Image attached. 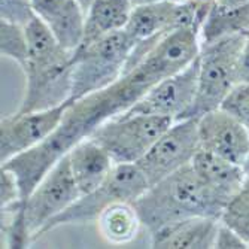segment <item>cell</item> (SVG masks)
<instances>
[{
	"instance_id": "obj_1",
	"label": "cell",
	"mask_w": 249,
	"mask_h": 249,
	"mask_svg": "<svg viewBox=\"0 0 249 249\" xmlns=\"http://www.w3.org/2000/svg\"><path fill=\"white\" fill-rule=\"evenodd\" d=\"M24 29L29 53L21 69L24 72L26 88L17 112L45 110L72 100L73 53L61 47L53 32L36 15Z\"/></svg>"
},
{
	"instance_id": "obj_2",
	"label": "cell",
	"mask_w": 249,
	"mask_h": 249,
	"mask_svg": "<svg viewBox=\"0 0 249 249\" xmlns=\"http://www.w3.org/2000/svg\"><path fill=\"white\" fill-rule=\"evenodd\" d=\"M227 203L203 182L193 166L188 164L151 185L133 205L142 225L154 233L167 224L185 218L211 216L221 219Z\"/></svg>"
},
{
	"instance_id": "obj_3",
	"label": "cell",
	"mask_w": 249,
	"mask_h": 249,
	"mask_svg": "<svg viewBox=\"0 0 249 249\" xmlns=\"http://www.w3.org/2000/svg\"><path fill=\"white\" fill-rule=\"evenodd\" d=\"M243 45V32L200 45L197 96L185 118H198L209 110L221 107L231 89L242 82Z\"/></svg>"
},
{
	"instance_id": "obj_4",
	"label": "cell",
	"mask_w": 249,
	"mask_h": 249,
	"mask_svg": "<svg viewBox=\"0 0 249 249\" xmlns=\"http://www.w3.org/2000/svg\"><path fill=\"white\" fill-rule=\"evenodd\" d=\"M134 42L123 29L102 39L81 45L72 58V100L117 82L124 73Z\"/></svg>"
},
{
	"instance_id": "obj_5",
	"label": "cell",
	"mask_w": 249,
	"mask_h": 249,
	"mask_svg": "<svg viewBox=\"0 0 249 249\" xmlns=\"http://www.w3.org/2000/svg\"><path fill=\"white\" fill-rule=\"evenodd\" d=\"M148 188L149 184L138 164H115L100 187L79 196L69 208L47 224L42 234L67 224L97 221L100 213L110 205L118 201L134 203Z\"/></svg>"
},
{
	"instance_id": "obj_6",
	"label": "cell",
	"mask_w": 249,
	"mask_h": 249,
	"mask_svg": "<svg viewBox=\"0 0 249 249\" xmlns=\"http://www.w3.org/2000/svg\"><path fill=\"white\" fill-rule=\"evenodd\" d=\"M172 124L167 117L121 114L97 127L89 138L107 151L115 164H136Z\"/></svg>"
},
{
	"instance_id": "obj_7",
	"label": "cell",
	"mask_w": 249,
	"mask_h": 249,
	"mask_svg": "<svg viewBox=\"0 0 249 249\" xmlns=\"http://www.w3.org/2000/svg\"><path fill=\"white\" fill-rule=\"evenodd\" d=\"M197 123L198 118L173 121L151 149L136 163L145 175L149 187L191 164L200 149Z\"/></svg>"
},
{
	"instance_id": "obj_8",
	"label": "cell",
	"mask_w": 249,
	"mask_h": 249,
	"mask_svg": "<svg viewBox=\"0 0 249 249\" xmlns=\"http://www.w3.org/2000/svg\"><path fill=\"white\" fill-rule=\"evenodd\" d=\"M79 196L66 154L37 184L24 205H21L24 208L32 239L40 237L47 224L69 208Z\"/></svg>"
},
{
	"instance_id": "obj_9",
	"label": "cell",
	"mask_w": 249,
	"mask_h": 249,
	"mask_svg": "<svg viewBox=\"0 0 249 249\" xmlns=\"http://www.w3.org/2000/svg\"><path fill=\"white\" fill-rule=\"evenodd\" d=\"M198 57L185 69L161 79L124 114H146L184 120L194 105L198 85Z\"/></svg>"
},
{
	"instance_id": "obj_10",
	"label": "cell",
	"mask_w": 249,
	"mask_h": 249,
	"mask_svg": "<svg viewBox=\"0 0 249 249\" xmlns=\"http://www.w3.org/2000/svg\"><path fill=\"white\" fill-rule=\"evenodd\" d=\"M73 100L66 102L57 107L33 110L19 114L15 112L11 117L0 121V161L6 163L12 157L32 149L58 128L64 112Z\"/></svg>"
},
{
	"instance_id": "obj_11",
	"label": "cell",
	"mask_w": 249,
	"mask_h": 249,
	"mask_svg": "<svg viewBox=\"0 0 249 249\" xmlns=\"http://www.w3.org/2000/svg\"><path fill=\"white\" fill-rule=\"evenodd\" d=\"M200 148L243 166L249 154V130L222 107L198 117Z\"/></svg>"
},
{
	"instance_id": "obj_12",
	"label": "cell",
	"mask_w": 249,
	"mask_h": 249,
	"mask_svg": "<svg viewBox=\"0 0 249 249\" xmlns=\"http://www.w3.org/2000/svg\"><path fill=\"white\" fill-rule=\"evenodd\" d=\"M39 17L55 39L69 51H76L84 39L87 11L78 0H32Z\"/></svg>"
},
{
	"instance_id": "obj_13",
	"label": "cell",
	"mask_w": 249,
	"mask_h": 249,
	"mask_svg": "<svg viewBox=\"0 0 249 249\" xmlns=\"http://www.w3.org/2000/svg\"><path fill=\"white\" fill-rule=\"evenodd\" d=\"M221 219L211 216L185 218L151 233V246L155 249H211Z\"/></svg>"
},
{
	"instance_id": "obj_14",
	"label": "cell",
	"mask_w": 249,
	"mask_h": 249,
	"mask_svg": "<svg viewBox=\"0 0 249 249\" xmlns=\"http://www.w3.org/2000/svg\"><path fill=\"white\" fill-rule=\"evenodd\" d=\"M67 157L81 196L100 187L115 167L107 151L91 138L76 143Z\"/></svg>"
},
{
	"instance_id": "obj_15",
	"label": "cell",
	"mask_w": 249,
	"mask_h": 249,
	"mask_svg": "<svg viewBox=\"0 0 249 249\" xmlns=\"http://www.w3.org/2000/svg\"><path fill=\"white\" fill-rule=\"evenodd\" d=\"M191 166L203 182L227 201L240 190L246 178L243 166L201 148L194 155Z\"/></svg>"
},
{
	"instance_id": "obj_16",
	"label": "cell",
	"mask_w": 249,
	"mask_h": 249,
	"mask_svg": "<svg viewBox=\"0 0 249 249\" xmlns=\"http://www.w3.org/2000/svg\"><path fill=\"white\" fill-rule=\"evenodd\" d=\"M131 11V0H94L87 9L81 45L93 43L106 35L125 29Z\"/></svg>"
},
{
	"instance_id": "obj_17",
	"label": "cell",
	"mask_w": 249,
	"mask_h": 249,
	"mask_svg": "<svg viewBox=\"0 0 249 249\" xmlns=\"http://www.w3.org/2000/svg\"><path fill=\"white\" fill-rule=\"evenodd\" d=\"M97 225L102 236L109 243L124 245L136 237L142 221L133 203L118 201L100 213Z\"/></svg>"
},
{
	"instance_id": "obj_18",
	"label": "cell",
	"mask_w": 249,
	"mask_h": 249,
	"mask_svg": "<svg viewBox=\"0 0 249 249\" xmlns=\"http://www.w3.org/2000/svg\"><path fill=\"white\" fill-rule=\"evenodd\" d=\"M221 222L231 227L249 245V175H246L240 190L227 203Z\"/></svg>"
},
{
	"instance_id": "obj_19",
	"label": "cell",
	"mask_w": 249,
	"mask_h": 249,
	"mask_svg": "<svg viewBox=\"0 0 249 249\" xmlns=\"http://www.w3.org/2000/svg\"><path fill=\"white\" fill-rule=\"evenodd\" d=\"M0 53L3 57L14 60L19 67L26 64L29 43L24 26L0 21Z\"/></svg>"
},
{
	"instance_id": "obj_20",
	"label": "cell",
	"mask_w": 249,
	"mask_h": 249,
	"mask_svg": "<svg viewBox=\"0 0 249 249\" xmlns=\"http://www.w3.org/2000/svg\"><path fill=\"white\" fill-rule=\"evenodd\" d=\"M249 130V82H239L221 105Z\"/></svg>"
},
{
	"instance_id": "obj_21",
	"label": "cell",
	"mask_w": 249,
	"mask_h": 249,
	"mask_svg": "<svg viewBox=\"0 0 249 249\" xmlns=\"http://www.w3.org/2000/svg\"><path fill=\"white\" fill-rule=\"evenodd\" d=\"M33 17L32 0H0V19L26 26Z\"/></svg>"
},
{
	"instance_id": "obj_22",
	"label": "cell",
	"mask_w": 249,
	"mask_h": 249,
	"mask_svg": "<svg viewBox=\"0 0 249 249\" xmlns=\"http://www.w3.org/2000/svg\"><path fill=\"white\" fill-rule=\"evenodd\" d=\"M21 205V191L15 175L2 167L0 169V206L2 209H9Z\"/></svg>"
},
{
	"instance_id": "obj_23",
	"label": "cell",
	"mask_w": 249,
	"mask_h": 249,
	"mask_svg": "<svg viewBox=\"0 0 249 249\" xmlns=\"http://www.w3.org/2000/svg\"><path fill=\"white\" fill-rule=\"evenodd\" d=\"M215 248L216 249H245L249 248V245L231 229L227 224L219 222L216 239H215Z\"/></svg>"
},
{
	"instance_id": "obj_24",
	"label": "cell",
	"mask_w": 249,
	"mask_h": 249,
	"mask_svg": "<svg viewBox=\"0 0 249 249\" xmlns=\"http://www.w3.org/2000/svg\"><path fill=\"white\" fill-rule=\"evenodd\" d=\"M245 45L242 53V69H240V79L242 82H249V29L245 32Z\"/></svg>"
},
{
	"instance_id": "obj_25",
	"label": "cell",
	"mask_w": 249,
	"mask_h": 249,
	"mask_svg": "<svg viewBox=\"0 0 249 249\" xmlns=\"http://www.w3.org/2000/svg\"><path fill=\"white\" fill-rule=\"evenodd\" d=\"M249 5V0H213V6L219 11H234Z\"/></svg>"
},
{
	"instance_id": "obj_26",
	"label": "cell",
	"mask_w": 249,
	"mask_h": 249,
	"mask_svg": "<svg viewBox=\"0 0 249 249\" xmlns=\"http://www.w3.org/2000/svg\"><path fill=\"white\" fill-rule=\"evenodd\" d=\"M163 2L182 3V2H185V0H131L133 6H138V5H146V3H163Z\"/></svg>"
},
{
	"instance_id": "obj_27",
	"label": "cell",
	"mask_w": 249,
	"mask_h": 249,
	"mask_svg": "<svg viewBox=\"0 0 249 249\" xmlns=\"http://www.w3.org/2000/svg\"><path fill=\"white\" fill-rule=\"evenodd\" d=\"M78 2L84 6V9L87 11L88 8H89V5H91L93 2H94V0H78Z\"/></svg>"
},
{
	"instance_id": "obj_28",
	"label": "cell",
	"mask_w": 249,
	"mask_h": 249,
	"mask_svg": "<svg viewBox=\"0 0 249 249\" xmlns=\"http://www.w3.org/2000/svg\"><path fill=\"white\" fill-rule=\"evenodd\" d=\"M243 170H245L246 175H249V154H248L246 160H245V163H243Z\"/></svg>"
},
{
	"instance_id": "obj_29",
	"label": "cell",
	"mask_w": 249,
	"mask_h": 249,
	"mask_svg": "<svg viewBox=\"0 0 249 249\" xmlns=\"http://www.w3.org/2000/svg\"><path fill=\"white\" fill-rule=\"evenodd\" d=\"M200 2H209V0H200Z\"/></svg>"
},
{
	"instance_id": "obj_30",
	"label": "cell",
	"mask_w": 249,
	"mask_h": 249,
	"mask_svg": "<svg viewBox=\"0 0 249 249\" xmlns=\"http://www.w3.org/2000/svg\"><path fill=\"white\" fill-rule=\"evenodd\" d=\"M246 8H248V12H249V5H248V6H246Z\"/></svg>"
}]
</instances>
